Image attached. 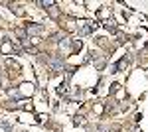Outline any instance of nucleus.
Instances as JSON below:
<instances>
[{"label": "nucleus", "mask_w": 148, "mask_h": 132, "mask_svg": "<svg viewBox=\"0 0 148 132\" xmlns=\"http://www.w3.org/2000/svg\"><path fill=\"white\" fill-rule=\"evenodd\" d=\"M95 26H97V24H91V22H81L79 24V32L81 34H89L93 30V28H95Z\"/></svg>", "instance_id": "obj_2"}, {"label": "nucleus", "mask_w": 148, "mask_h": 132, "mask_svg": "<svg viewBox=\"0 0 148 132\" xmlns=\"http://www.w3.org/2000/svg\"><path fill=\"white\" fill-rule=\"evenodd\" d=\"M26 32L30 34V36H32V34H42V32H44V28H42V26H38V24H28Z\"/></svg>", "instance_id": "obj_3"}, {"label": "nucleus", "mask_w": 148, "mask_h": 132, "mask_svg": "<svg viewBox=\"0 0 148 132\" xmlns=\"http://www.w3.org/2000/svg\"><path fill=\"white\" fill-rule=\"evenodd\" d=\"M47 67L51 69V73H61L63 71V59L59 55H53V57H47L46 59Z\"/></svg>", "instance_id": "obj_1"}]
</instances>
